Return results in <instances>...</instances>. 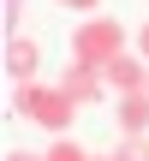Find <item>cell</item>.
Segmentation results:
<instances>
[{
  "label": "cell",
  "instance_id": "1",
  "mask_svg": "<svg viewBox=\"0 0 149 161\" xmlns=\"http://www.w3.org/2000/svg\"><path fill=\"white\" fill-rule=\"evenodd\" d=\"M113 42H119V24H113V18L84 30V48H90V54H113Z\"/></svg>",
  "mask_w": 149,
  "mask_h": 161
},
{
  "label": "cell",
  "instance_id": "2",
  "mask_svg": "<svg viewBox=\"0 0 149 161\" xmlns=\"http://www.w3.org/2000/svg\"><path fill=\"white\" fill-rule=\"evenodd\" d=\"M6 66H12L18 78H30V72H36V48H30V42H12V48H6Z\"/></svg>",
  "mask_w": 149,
  "mask_h": 161
},
{
  "label": "cell",
  "instance_id": "3",
  "mask_svg": "<svg viewBox=\"0 0 149 161\" xmlns=\"http://www.w3.org/2000/svg\"><path fill=\"white\" fill-rule=\"evenodd\" d=\"M119 119H125V125H131V131H137V125H143V119H149V108H143V102H137V96H131V102H125V108H119Z\"/></svg>",
  "mask_w": 149,
  "mask_h": 161
},
{
  "label": "cell",
  "instance_id": "4",
  "mask_svg": "<svg viewBox=\"0 0 149 161\" xmlns=\"http://www.w3.org/2000/svg\"><path fill=\"white\" fill-rule=\"evenodd\" d=\"M113 161H149V155H143V149H119Z\"/></svg>",
  "mask_w": 149,
  "mask_h": 161
},
{
  "label": "cell",
  "instance_id": "5",
  "mask_svg": "<svg viewBox=\"0 0 149 161\" xmlns=\"http://www.w3.org/2000/svg\"><path fill=\"white\" fill-rule=\"evenodd\" d=\"M137 42H143V54H149V24H143V36H137Z\"/></svg>",
  "mask_w": 149,
  "mask_h": 161
},
{
  "label": "cell",
  "instance_id": "6",
  "mask_svg": "<svg viewBox=\"0 0 149 161\" xmlns=\"http://www.w3.org/2000/svg\"><path fill=\"white\" fill-rule=\"evenodd\" d=\"M66 6H90V0H66Z\"/></svg>",
  "mask_w": 149,
  "mask_h": 161
},
{
  "label": "cell",
  "instance_id": "7",
  "mask_svg": "<svg viewBox=\"0 0 149 161\" xmlns=\"http://www.w3.org/2000/svg\"><path fill=\"white\" fill-rule=\"evenodd\" d=\"M12 161H36V155H12Z\"/></svg>",
  "mask_w": 149,
  "mask_h": 161
}]
</instances>
